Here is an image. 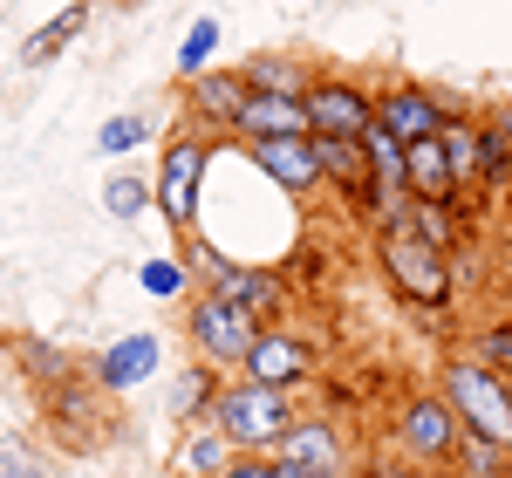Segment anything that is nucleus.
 <instances>
[{
    "mask_svg": "<svg viewBox=\"0 0 512 478\" xmlns=\"http://www.w3.org/2000/svg\"><path fill=\"white\" fill-rule=\"evenodd\" d=\"M205 164H212V137H205V130H178V137L164 144L158 178H151V205L171 219V233H178V239L192 233V219H198V185H205Z\"/></svg>",
    "mask_w": 512,
    "mask_h": 478,
    "instance_id": "20e7f679",
    "label": "nucleus"
},
{
    "mask_svg": "<svg viewBox=\"0 0 512 478\" xmlns=\"http://www.w3.org/2000/svg\"><path fill=\"white\" fill-rule=\"evenodd\" d=\"M0 478H48L35 465V458H28V451H14V444H0Z\"/></svg>",
    "mask_w": 512,
    "mask_h": 478,
    "instance_id": "7c9ffc66",
    "label": "nucleus"
},
{
    "mask_svg": "<svg viewBox=\"0 0 512 478\" xmlns=\"http://www.w3.org/2000/svg\"><path fill=\"white\" fill-rule=\"evenodd\" d=\"M506 383H512V376H506Z\"/></svg>",
    "mask_w": 512,
    "mask_h": 478,
    "instance_id": "f704fd0d",
    "label": "nucleus"
},
{
    "mask_svg": "<svg viewBox=\"0 0 512 478\" xmlns=\"http://www.w3.org/2000/svg\"><path fill=\"white\" fill-rule=\"evenodd\" d=\"M185 335H192V349L205 369H239L246 349H253V335H260V321L226 308L219 294H192L185 301Z\"/></svg>",
    "mask_w": 512,
    "mask_h": 478,
    "instance_id": "423d86ee",
    "label": "nucleus"
},
{
    "mask_svg": "<svg viewBox=\"0 0 512 478\" xmlns=\"http://www.w3.org/2000/svg\"><path fill=\"white\" fill-rule=\"evenodd\" d=\"M246 137H308V110H301V96L246 89V103H239V117H233V144H246Z\"/></svg>",
    "mask_w": 512,
    "mask_h": 478,
    "instance_id": "2eb2a0df",
    "label": "nucleus"
},
{
    "mask_svg": "<svg viewBox=\"0 0 512 478\" xmlns=\"http://www.w3.org/2000/svg\"><path fill=\"white\" fill-rule=\"evenodd\" d=\"M239 103H246V76L239 69H198V76H185V110H192V123L205 137H233Z\"/></svg>",
    "mask_w": 512,
    "mask_h": 478,
    "instance_id": "f8f14e48",
    "label": "nucleus"
},
{
    "mask_svg": "<svg viewBox=\"0 0 512 478\" xmlns=\"http://www.w3.org/2000/svg\"><path fill=\"white\" fill-rule=\"evenodd\" d=\"M267 451L280 478H349V438L335 417H294Z\"/></svg>",
    "mask_w": 512,
    "mask_h": 478,
    "instance_id": "39448f33",
    "label": "nucleus"
},
{
    "mask_svg": "<svg viewBox=\"0 0 512 478\" xmlns=\"http://www.w3.org/2000/svg\"><path fill=\"white\" fill-rule=\"evenodd\" d=\"M403 192H410V199H458L451 164H444V144H437V137L403 144Z\"/></svg>",
    "mask_w": 512,
    "mask_h": 478,
    "instance_id": "a211bd4d",
    "label": "nucleus"
},
{
    "mask_svg": "<svg viewBox=\"0 0 512 478\" xmlns=\"http://www.w3.org/2000/svg\"><path fill=\"white\" fill-rule=\"evenodd\" d=\"M144 294H158V301H185L192 294V274H185V260H144Z\"/></svg>",
    "mask_w": 512,
    "mask_h": 478,
    "instance_id": "a878e982",
    "label": "nucleus"
},
{
    "mask_svg": "<svg viewBox=\"0 0 512 478\" xmlns=\"http://www.w3.org/2000/svg\"><path fill=\"white\" fill-rule=\"evenodd\" d=\"M383 226H410V233L424 239V246H437V253H458V246L472 239V226H465V199H403V212L383 219Z\"/></svg>",
    "mask_w": 512,
    "mask_h": 478,
    "instance_id": "4468645a",
    "label": "nucleus"
},
{
    "mask_svg": "<svg viewBox=\"0 0 512 478\" xmlns=\"http://www.w3.org/2000/svg\"><path fill=\"white\" fill-rule=\"evenodd\" d=\"M82 28H89V0H69V7H62V14H55V21H48L41 35L21 41V62H28V69H41V62H48L55 48H69V41H76Z\"/></svg>",
    "mask_w": 512,
    "mask_h": 478,
    "instance_id": "412c9836",
    "label": "nucleus"
},
{
    "mask_svg": "<svg viewBox=\"0 0 512 478\" xmlns=\"http://www.w3.org/2000/svg\"><path fill=\"white\" fill-rule=\"evenodd\" d=\"M369 478H424V465H369Z\"/></svg>",
    "mask_w": 512,
    "mask_h": 478,
    "instance_id": "473e14b6",
    "label": "nucleus"
},
{
    "mask_svg": "<svg viewBox=\"0 0 512 478\" xmlns=\"http://www.w3.org/2000/svg\"><path fill=\"white\" fill-rule=\"evenodd\" d=\"M212 390H219V369H205V362H192L178 383H171V410L192 424V417H205V403H212Z\"/></svg>",
    "mask_w": 512,
    "mask_h": 478,
    "instance_id": "b1692460",
    "label": "nucleus"
},
{
    "mask_svg": "<svg viewBox=\"0 0 512 478\" xmlns=\"http://www.w3.org/2000/svg\"><path fill=\"white\" fill-rule=\"evenodd\" d=\"M301 110H308V137H362L376 123L369 117V89H355L342 76H308Z\"/></svg>",
    "mask_w": 512,
    "mask_h": 478,
    "instance_id": "6e6552de",
    "label": "nucleus"
},
{
    "mask_svg": "<svg viewBox=\"0 0 512 478\" xmlns=\"http://www.w3.org/2000/svg\"><path fill=\"white\" fill-rule=\"evenodd\" d=\"M239 76H246V89H267V96H301V89H308V76H301L294 62H280V55H260V62H246Z\"/></svg>",
    "mask_w": 512,
    "mask_h": 478,
    "instance_id": "393cba45",
    "label": "nucleus"
},
{
    "mask_svg": "<svg viewBox=\"0 0 512 478\" xmlns=\"http://www.w3.org/2000/svg\"><path fill=\"white\" fill-rule=\"evenodd\" d=\"M137 137H144V117H110V123H103V137H96V151H110V158H117V151L137 144Z\"/></svg>",
    "mask_w": 512,
    "mask_h": 478,
    "instance_id": "c756f323",
    "label": "nucleus"
},
{
    "mask_svg": "<svg viewBox=\"0 0 512 478\" xmlns=\"http://www.w3.org/2000/svg\"><path fill=\"white\" fill-rule=\"evenodd\" d=\"M205 294H219L226 308L253 315L260 328H274L280 308H287V274H274V267H239V260H226L219 274L205 280Z\"/></svg>",
    "mask_w": 512,
    "mask_h": 478,
    "instance_id": "1a4fd4ad",
    "label": "nucleus"
},
{
    "mask_svg": "<svg viewBox=\"0 0 512 478\" xmlns=\"http://www.w3.org/2000/svg\"><path fill=\"white\" fill-rule=\"evenodd\" d=\"M376 260H383L390 287L410 308H424V315L431 308H451V253L424 246L410 226H376Z\"/></svg>",
    "mask_w": 512,
    "mask_h": 478,
    "instance_id": "7ed1b4c3",
    "label": "nucleus"
},
{
    "mask_svg": "<svg viewBox=\"0 0 512 478\" xmlns=\"http://www.w3.org/2000/svg\"><path fill=\"white\" fill-rule=\"evenodd\" d=\"M239 151L260 164V171L274 178L287 199H308V192H321V164H315V144H308V137H246Z\"/></svg>",
    "mask_w": 512,
    "mask_h": 478,
    "instance_id": "9b49d317",
    "label": "nucleus"
},
{
    "mask_svg": "<svg viewBox=\"0 0 512 478\" xmlns=\"http://www.w3.org/2000/svg\"><path fill=\"white\" fill-rule=\"evenodd\" d=\"M506 458H512V451L472 438V431H458V444H451V465H458L465 478H506Z\"/></svg>",
    "mask_w": 512,
    "mask_h": 478,
    "instance_id": "5701e85b",
    "label": "nucleus"
},
{
    "mask_svg": "<svg viewBox=\"0 0 512 478\" xmlns=\"http://www.w3.org/2000/svg\"><path fill=\"white\" fill-rule=\"evenodd\" d=\"M212 48H219V21H198L192 35H185V48H178V76H198L212 62Z\"/></svg>",
    "mask_w": 512,
    "mask_h": 478,
    "instance_id": "bb28decb",
    "label": "nucleus"
},
{
    "mask_svg": "<svg viewBox=\"0 0 512 478\" xmlns=\"http://www.w3.org/2000/svg\"><path fill=\"white\" fill-rule=\"evenodd\" d=\"M396 444L410 451V465L444 472V465H451V444H458V417H451V403L437 397V390H417V397L403 403V417H396Z\"/></svg>",
    "mask_w": 512,
    "mask_h": 478,
    "instance_id": "0eeeda50",
    "label": "nucleus"
},
{
    "mask_svg": "<svg viewBox=\"0 0 512 478\" xmlns=\"http://www.w3.org/2000/svg\"><path fill=\"white\" fill-rule=\"evenodd\" d=\"M478 362L499 369V376H512V321H492V328L478 335Z\"/></svg>",
    "mask_w": 512,
    "mask_h": 478,
    "instance_id": "c85d7f7f",
    "label": "nucleus"
},
{
    "mask_svg": "<svg viewBox=\"0 0 512 478\" xmlns=\"http://www.w3.org/2000/svg\"><path fill=\"white\" fill-rule=\"evenodd\" d=\"M437 397L451 403L458 431H472V438L512 451V383L499 376V369H485L478 356H451V362H444Z\"/></svg>",
    "mask_w": 512,
    "mask_h": 478,
    "instance_id": "f257e3e1",
    "label": "nucleus"
},
{
    "mask_svg": "<svg viewBox=\"0 0 512 478\" xmlns=\"http://www.w3.org/2000/svg\"><path fill=\"white\" fill-rule=\"evenodd\" d=\"M178 465L192 478H219L226 465H233V444H226V431L212 424V417H192V431H185V444H178Z\"/></svg>",
    "mask_w": 512,
    "mask_h": 478,
    "instance_id": "aec40b11",
    "label": "nucleus"
},
{
    "mask_svg": "<svg viewBox=\"0 0 512 478\" xmlns=\"http://www.w3.org/2000/svg\"><path fill=\"white\" fill-rule=\"evenodd\" d=\"M7 349H14V362L35 376L41 390H55V383H69V376H76V362L62 356V349H48V342H35V335H14Z\"/></svg>",
    "mask_w": 512,
    "mask_h": 478,
    "instance_id": "4be33fe9",
    "label": "nucleus"
},
{
    "mask_svg": "<svg viewBox=\"0 0 512 478\" xmlns=\"http://www.w3.org/2000/svg\"><path fill=\"white\" fill-rule=\"evenodd\" d=\"M437 144H444V164H451L458 199L485 192V137H478V117H451V110H444V123H437Z\"/></svg>",
    "mask_w": 512,
    "mask_h": 478,
    "instance_id": "dca6fc26",
    "label": "nucleus"
},
{
    "mask_svg": "<svg viewBox=\"0 0 512 478\" xmlns=\"http://www.w3.org/2000/svg\"><path fill=\"white\" fill-rule=\"evenodd\" d=\"M239 369H246L253 383L294 390V383H301V376L315 369V349H308L301 335H287V328L274 321V328H260V335H253V349H246V362H239Z\"/></svg>",
    "mask_w": 512,
    "mask_h": 478,
    "instance_id": "ddd939ff",
    "label": "nucleus"
},
{
    "mask_svg": "<svg viewBox=\"0 0 512 478\" xmlns=\"http://www.w3.org/2000/svg\"><path fill=\"white\" fill-rule=\"evenodd\" d=\"M369 117H376V130H390L396 144H417V137H437L444 96L424 89V82H390L383 96H369Z\"/></svg>",
    "mask_w": 512,
    "mask_h": 478,
    "instance_id": "9d476101",
    "label": "nucleus"
},
{
    "mask_svg": "<svg viewBox=\"0 0 512 478\" xmlns=\"http://www.w3.org/2000/svg\"><path fill=\"white\" fill-rule=\"evenodd\" d=\"M158 369V335H123L110 342L103 356H96V383L103 390H130V383H144Z\"/></svg>",
    "mask_w": 512,
    "mask_h": 478,
    "instance_id": "6ab92c4d",
    "label": "nucleus"
},
{
    "mask_svg": "<svg viewBox=\"0 0 512 478\" xmlns=\"http://www.w3.org/2000/svg\"><path fill=\"white\" fill-rule=\"evenodd\" d=\"M506 192H512V171H506Z\"/></svg>",
    "mask_w": 512,
    "mask_h": 478,
    "instance_id": "72a5a7b5",
    "label": "nucleus"
},
{
    "mask_svg": "<svg viewBox=\"0 0 512 478\" xmlns=\"http://www.w3.org/2000/svg\"><path fill=\"white\" fill-rule=\"evenodd\" d=\"M219 478H280V472H274V458H233Z\"/></svg>",
    "mask_w": 512,
    "mask_h": 478,
    "instance_id": "2f4dec72",
    "label": "nucleus"
},
{
    "mask_svg": "<svg viewBox=\"0 0 512 478\" xmlns=\"http://www.w3.org/2000/svg\"><path fill=\"white\" fill-rule=\"evenodd\" d=\"M205 417L226 431L233 451H267V444L294 424V390H274V383L239 376V383H219V390H212Z\"/></svg>",
    "mask_w": 512,
    "mask_h": 478,
    "instance_id": "f03ea898",
    "label": "nucleus"
},
{
    "mask_svg": "<svg viewBox=\"0 0 512 478\" xmlns=\"http://www.w3.org/2000/svg\"><path fill=\"white\" fill-rule=\"evenodd\" d=\"M315 144V164H321V185H335L342 199H369V158H362V144L355 137H308Z\"/></svg>",
    "mask_w": 512,
    "mask_h": 478,
    "instance_id": "f3484780",
    "label": "nucleus"
},
{
    "mask_svg": "<svg viewBox=\"0 0 512 478\" xmlns=\"http://www.w3.org/2000/svg\"><path fill=\"white\" fill-rule=\"evenodd\" d=\"M103 205H110L117 219H137V212L151 205V178H117V185L103 192Z\"/></svg>",
    "mask_w": 512,
    "mask_h": 478,
    "instance_id": "cd10ccee",
    "label": "nucleus"
}]
</instances>
